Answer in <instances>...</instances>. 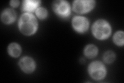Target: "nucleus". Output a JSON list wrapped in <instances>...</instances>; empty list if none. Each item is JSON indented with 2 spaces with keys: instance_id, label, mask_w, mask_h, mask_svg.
I'll use <instances>...</instances> for the list:
<instances>
[{
  "instance_id": "f257e3e1",
  "label": "nucleus",
  "mask_w": 124,
  "mask_h": 83,
  "mask_svg": "<svg viewBox=\"0 0 124 83\" xmlns=\"http://www.w3.org/2000/svg\"><path fill=\"white\" fill-rule=\"evenodd\" d=\"M19 26L22 33L25 35H31L36 31L37 22L33 15L26 13L23 14L20 18Z\"/></svg>"
},
{
  "instance_id": "f03ea898",
  "label": "nucleus",
  "mask_w": 124,
  "mask_h": 83,
  "mask_svg": "<svg viewBox=\"0 0 124 83\" xmlns=\"http://www.w3.org/2000/svg\"><path fill=\"white\" fill-rule=\"evenodd\" d=\"M93 32L97 38L104 39L110 35L111 28L107 21L100 20L96 21L93 25Z\"/></svg>"
},
{
  "instance_id": "7ed1b4c3",
  "label": "nucleus",
  "mask_w": 124,
  "mask_h": 83,
  "mask_svg": "<svg viewBox=\"0 0 124 83\" xmlns=\"http://www.w3.org/2000/svg\"><path fill=\"white\" fill-rule=\"evenodd\" d=\"M89 72L91 76L95 80H101L106 75L104 65L99 62H94L90 65Z\"/></svg>"
},
{
  "instance_id": "20e7f679",
  "label": "nucleus",
  "mask_w": 124,
  "mask_h": 83,
  "mask_svg": "<svg viewBox=\"0 0 124 83\" xmlns=\"http://www.w3.org/2000/svg\"><path fill=\"white\" fill-rule=\"evenodd\" d=\"M95 6L94 1L78 0L73 3V9L78 13H85L91 10Z\"/></svg>"
},
{
  "instance_id": "39448f33",
  "label": "nucleus",
  "mask_w": 124,
  "mask_h": 83,
  "mask_svg": "<svg viewBox=\"0 0 124 83\" xmlns=\"http://www.w3.org/2000/svg\"><path fill=\"white\" fill-rule=\"evenodd\" d=\"M53 9L55 13L62 17H67L70 14V6L66 1H55L53 4Z\"/></svg>"
},
{
  "instance_id": "423d86ee",
  "label": "nucleus",
  "mask_w": 124,
  "mask_h": 83,
  "mask_svg": "<svg viewBox=\"0 0 124 83\" xmlns=\"http://www.w3.org/2000/svg\"><path fill=\"white\" fill-rule=\"evenodd\" d=\"M72 24L74 28L80 32H84L88 27V22L86 18L77 16L73 19Z\"/></svg>"
},
{
  "instance_id": "0eeeda50",
  "label": "nucleus",
  "mask_w": 124,
  "mask_h": 83,
  "mask_svg": "<svg viewBox=\"0 0 124 83\" xmlns=\"http://www.w3.org/2000/svg\"><path fill=\"white\" fill-rule=\"evenodd\" d=\"M20 65L23 71L26 73H31L35 69V64L33 59L29 57H24L20 61Z\"/></svg>"
},
{
  "instance_id": "6e6552de",
  "label": "nucleus",
  "mask_w": 124,
  "mask_h": 83,
  "mask_svg": "<svg viewBox=\"0 0 124 83\" xmlns=\"http://www.w3.org/2000/svg\"><path fill=\"white\" fill-rule=\"evenodd\" d=\"M16 16V15L14 10L11 9H6L3 12L1 19L3 22L8 24L15 20Z\"/></svg>"
},
{
  "instance_id": "1a4fd4ad",
  "label": "nucleus",
  "mask_w": 124,
  "mask_h": 83,
  "mask_svg": "<svg viewBox=\"0 0 124 83\" xmlns=\"http://www.w3.org/2000/svg\"><path fill=\"white\" fill-rule=\"evenodd\" d=\"M40 1L26 0L23 3L22 9L26 11H32L38 6Z\"/></svg>"
},
{
  "instance_id": "9d476101",
  "label": "nucleus",
  "mask_w": 124,
  "mask_h": 83,
  "mask_svg": "<svg viewBox=\"0 0 124 83\" xmlns=\"http://www.w3.org/2000/svg\"><path fill=\"white\" fill-rule=\"evenodd\" d=\"M8 52L11 56L16 57L20 55L21 48L18 44L16 43H13L8 47Z\"/></svg>"
},
{
  "instance_id": "9b49d317",
  "label": "nucleus",
  "mask_w": 124,
  "mask_h": 83,
  "mask_svg": "<svg viewBox=\"0 0 124 83\" xmlns=\"http://www.w3.org/2000/svg\"><path fill=\"white\" fill-rule=\"evenodd\" d=\"M97 53V49L94 45H88L85 48V54L89 58H92L95 57Z\"/></svg>"
},
{
  "instance_id": "f8f14e48",
  "label": "nucleus",
  "mask_w": 124,
  "mask_h": 83,
  "mask_svg": "<svg viewBox=\"0 0 124 83\" xmlns=\"http://www.w3.org/2000/svg\"><path fill=\"white\" fill-rule=\"evenodd\" d=\"M114 41L116 44L123 45L124 44V32L119 31L116 33L114 37Z\"/></svg>"
},
{
  "instance_id": "ddd939ff",
  "label": "nucleus",
  "mask_w": 124,
  "mask_h": 83,
  "mask_svg": "<svg viewBox=\"0 0 124 83\" xmlns=\"http://www.w3.org/2000/svg\"><path fill=\"white\" fill-rule=\"evenodd\" d=\"M104 60L107 63L113 62L115 59V55L112 51H107L104 55Z\"/></svg>"
},
{
  "instance_id": "4468645a",
  "label": "nucleus",
  "mask_w": 124,
  "mask_h": 83,
  "mask_svg": "<svg viewBox=\"0 0 124 83\" xmlns=\"http://www.w3.org/2000/svg\"><path fill=\"white\" fill-rule=\"evenodd\" d=\"M36 15L38 18L40 19H44L47 15V12L46 10L44 9V8H39L36 10Z\"/></svg>"
},
{
  "instance_id": "2eb2a0df",
  "label": "nucleus",
  "mask_w": 124,
  "mask_h": 83,
  "mask_svg": "<svg viewBox=\"0 0 124 83\" xmlns=\"http://www.w3.org/2000/svg\"><path fill=\"white\" fill-rule=\"evenodd\" d=\"M19 4V1H11L10 2L11 5L13 7H17Z\"/></svg>"
}]
</instances>
